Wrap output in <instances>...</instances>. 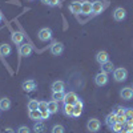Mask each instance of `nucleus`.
Instances as JSON below:
<instances>
[{
    "label": "nucleus",
    "mask_w": 133,
    "mask_h": 133,
    "mask_svg": "<svg viewBox=\"0 0 133 133\" xmlns=\"http://www.w3.org/2000/svg\"><path fill=\"white\" fill-rule=\"evenodd\" d=\"M113 79H115V81H117V83H123V81H125L127 79H128V71L125 69V68H116L115 71H113Z\"/></svg>",
    "instance_id": "nucleus-1"
},
{
    "label": "nucleus",
    "mask_w": 133,
    "mask_h": 133,
    "mask_svg": "<svg viewBox=\"0 0 133 133\" xmlns=\"http://www.w3.org/2000/svg\"><path fill=\"white\" fill-rule=\"evenodd\" d=\"M87 128H88L89 132L96 133V132L100 130V128H101V123H100L98 118H95V117L89 118V120H88V123H87Z\"/></svg>",
    "instance_id": "nucleus-2"
},
{
    "label": "nucleus",
    "mask_w": 133,
    "mask_h": 133,
    "mask_svg": "<svg viewBox=\"0 0 133 133\" xmlns=\"http://www.w3.org/2000/svg\"><path fill=\"white\" fill-rule=\"evenodd\" d=\"M108 80H109V77H108V75L104 73V72H100V73H97V75L95 76V83H96L97 87H104V85H107V84H108Z\"/></svg>",
    "instance_id": "nucleus-3"
},
{
    "label": "nucleus",
    "mask_w": 133,
    "mask_h": 133,
    "mask_svg": "<svg viewBox=\"0 0 133 133\" xmlns=\"http://www.w3.org/2000/svg\"><path fill=\"white\" fill-rule=\"evenodd\" d=\"M37 37L40 41H48L52 39V31L49 28H41L37 33Z\"/></svg>",
    "instance_id": "nucleus-4"
},
{
    "label": "nucleus",
    "mask_w": 133,
    "mask_h": 133,
    "mask_svg": "<svg viewBox=\"0 0 133 133\" xmlns=\"http://www.w3.org/2000/svg\"><path fill=\"white\" fill-rule=\"evenodd\" d=\"M63 52H64V45H63V43L55 41L52 45H51V53L53 55V56H60Z\"/></svg>",
    "instance_id": "nucleus-5"
},
{
    "label": "nucleus",
    "mask_w": 133,
    "mask_h": 133,
    "mask_svg": "<svg viewBox=\"0 0 133 133\" xmlns=\"http://www.w3.org/2000/svg\"><path fill=\"white\" fill-rule=\"evenodd\" d=\"M79 97H77V95L75 93V92H68V93H65V96H64V104H71V105H75L77 101H79Z\"/></svg>",
    "instance_id": "nucleus-6"
},
{
    "label": "nucleus",
    "mask_w": 133,
    "mask_h": 133,
    "mask_svg": "<svg viewBox=\"0 0 133 133\" xmlns=\"http://www.w3.org/2000/svg\"><path fill=\"white\" fill-rule=\"evenodd\" d=\"M125 17H127V11H125L123 7H117V8L113 11V19H115L116 21H123Z\"/></svg>",
    "instance_id": "nucleus-7"
},
{
    "label": "nucleus",
    "mask_w": 133,
    "mask_h": 133,
    "mask_svg": "<svg viewBox=\"0 0 133 133\" xmlns=\"http://www.w3.org/2000/svg\"><path fill=\"white\" fill-rule=\"evenodd\" d=\"M96 61L101 65V64H104V63H107V61H109V55H108V52L107 51H98L97 53H96Z\"/></svg>",
    "instance_id": "nucleus-8"
},
{
    "label": "nucleus",
    "mask_w": 133,
    "mask_h": 133,
    "mask_svg": "<svg viewBox=\"0 0 133 133\" xmlns=\"http://www.w3.org/2000/svg\"><path fill=\"white\" fill-rule=\"evenodd\" d=\"M120 96L124 100H132L133 98V88H130V87L123 88V89L120 91Z\"/></svg>",
    "instance_id": "nucleus-9"
},
{
    "label": "nucleus",
    "mask_w": 133,
    "mask_h": 133,
    "mask_svg": "<svg viewBox=\"0 0 133 133\" xmlns=\"http://www.w3.org/2000/svg\"><path fill=\"white\" fill-rule=\"evenodd\" d=\"M32 51H33L32 45H31V44H28V43H25V44H23V45H20V51H19V52H20L21 56L28 57V56H31Z\"/></svg>",
    "instance_id": "nucleus-10"
},
{
    "label": "nucleus",
    "mask_w": 133,
    "mask_h": 133,
    "mask_svg": "<svg viewBox=\"0 0 133 133\" xmlns=\"http://www.w3.org/2000/svg\"><path fill=\"white\" fill-rule=\"evenodd\" d=\"M104 11V4L100 0H96V2L92 3V15H98Z\"/></svg>",
    "instance_id": "nucleus-11"
},
{
    "label": "nucleus",
    "mask_w": 133,
    "mask_h": 133,
    "mask_svg": "<svg viewBox=\"0 0 133 133\" xmlns=\"http://www.w3.org/2000/svg\"><path fill=\"white\" fill-rule=\"evenodd\" d=\"M69 11L73 15L81 14V3H80V0H75V2H72L69 4Z\"/></svg>",
    "instance_id": "nucleus-12"
},
{
    "label": "nucleus",
    "mask_w": 133,
    "mask_h": 133,
    "mask_svg": "<svg viewBox=\"0 0 133 133\" xmlns=\"http://www.w3.org/2000/svg\"><path fill=\"white\" fill-rule=\"evenodd\" d=\"M92 14V3L85 0V2L81 3V15H91Z\"/></svg>",
    "instance_id": "nucleus-13"
},
{
    "label": "nucleus",
    "mask_w": 133,
    "mask_h": 133,
    "mask_svg": "<svg viewBox=\"0 0 133 133\" xmlns=\"http://www.w3.org/2000/svg\"><path fill=\"white\" fill-rule=\"evenodd\" d=\"M21 87H23V89L25 92H33V91L36 89V83L33 81V80H25Z\"/></svg>",
    "instance_id": "nucleus-14"
},
{
    "label": "nucleus",
    "mask_w": 133,
    "mask_h": 133,
    "mask_svg": "<svg viewBox=\"0 0 133 133\" xmlns=\"http://www.w3.org/2000/svg\"><path fill=\"white\" fill-rule=\"evenodd\" d=\"M101 72H104V73H112L113 71H115V65H113V63L112 61H107V63H104V64H101Z\"/></svg>",
    "instance_id": "nucleus-15"
},
{
    "label": "nucleus",
    "mask_w": 133,
    "mask_h": 133,
    "mask_svg": "<svg viewBox=\"0 0 133 133\" xmlns=\"http://www.w3.org/2000/svg\"><path fill=\"white\" fill-rule=\"evenodd\" d=\"M83 101L79 100L75 105H73V117H80L81 113H83Z\"/></svg>",
    "instance_id": "nucleus-16"
},
{
    "label": "nucleus",
    "mask_w": 133,
    "mask_h": 133,
    "mask_svg": "<svg viewBox=\"0 0 133 133\" xmlns=\"http://www.w3.org/2000/svg\"><path fill=\"white\" fill-rule=\"evenodd\" d=\"M11 39H12V41L15 43V44H21L23 43V40H24V35L21 32H19V31H16V32H12V35H11Z\"/></svg>",
    "instance_id": "nucleus-17"
},
{
    "label": "nucleus",
    "mask_w": 133,
    "mask_h": 133,
    "mask_svg": "<svg viewBox=\"0 0 133 133\" xmlns=\"http://www.w3.org/2000/svg\"><path fill=\"white\" fill-rule=\"evenodd\" d=\"M52 92H64V89H65V84H64V81H61V80H57V81H55L53 84H52Z\"/></svg>",
    "instance_id": "nucleus-18"
},
{
    "label": "nucleus",
    "mask_w": 133,
    "mask_h": 133,
    "mask_svg": "<svg viewBox=\"0 0 133 133\" xmlns=\"http://www.w3.org/2000/svg\"><path fill=\"white\" fill-rule=\"evenodd\" d=\"M11 52H12V48H11L9 44L5 43V44L0 45V55H2V56H9Z\"/></svg>",
    "instance_id": "nucleus-19"
},
{
    "label": "nucleus",
    "mask_w": 133,
    "mask_h": 133,
    "mask_svg": "<svg viewBox=\"0 0 133 133\" xmlns=\"http://www.w3.org/2000/svg\"><path fill=\"white\" fill-rule=\"evenodd\" d=\"M28 117L33 121H40L41 120V112L39 109H35V110H29L28 112Z\"/></svg>",
    "instance_id": "nucleus-20"
},
{
    "label": "nucleus",
    "mask_w": 133,
    "mask_h": 133,
    "mask_svg": "<svg viewBox=\"0 0 133 133\" xmlns=\"http://www.w3.org/2000/svg\"><path fill=\"white\" fill-rule=\"evenodd\" d=\"M11 109V100L7 97L0 98V110H8Z\"/></svg>",
    "instance_id": "nucleus-21"
},
{
    "label": "nucleus",
    "mask_w": 133,
    "mask_h": 133,
    "mask_svg": "<svg viewBox=\"0 0 133 133\" xmlns=\"http://www.w3.org/2000/svg\"><path fill=\"white\" fill-rule=\"evenodd\" d=\"M116 117H117V116H116V113H115V112L109 113V115L105 117V124H107V125L110 128V127H112V125L116 123Z\"/></svg>",
    "instance_id": "nucleus-22"
},
{
    "label": "nucleus",
    "mask_w": 133,
    "mask_h": 133,
    "mask_svg": "<svg viewBox=\"0 0 133 133\" xmlns=\"http://www.w3.org/2000/svg\"><path fill=\"white\" fill-rule=\"evenodd\" d=\"M48 110H49V113H51V115L56 113L57 110H59V103H57V101H55V100L49 101V103H48Z\"/></svg>",
    "instance_id": "nucleus-23"
},
{
    "label": "nucleus",
    "mask_w": 133,
    "mask_h": 133,
    "mask_svg": "<svg viewBox=\"0 0 133 133\" xmlns=\"http://www.w3.org/2000/svg\"><path fill=\"white\" fill-rule=\"evenodd\" d=\"M45 125H44L43 123H40V121H36V124L33 125V130H35V133H45Z\"/></svg>",
    "instance_id": "nucleus-24"
},
{
    "label": "nucleus",
    "mask_w": 133,
    "mask_h": 133,
    "mask_svg": "<svg viewBox=\"0 0 133 133\" xmlns=\"http://www.w3.org/2000/svg\"><path fill=\"white\" fill-rule=\"evenodd\" d=\"M63 112H64V115H65V116L72 117V116H73V105H71V104H64Z\"/></svg>",
    "instance_id": "nucleus-25"
},
{
    "label": "nucleus",
    "mask_w": 133,
    "mask_h": 133,
    "mask_svg": "<svg viewBox=\"0 0 133 133\" xmlns=\"http://www.w3.org/2000/svg\"><path fill=\"white\" fill-rule=\"evenodd\" d=\"M64 96H65V93L64 92H53L52 93V100H55V101H63L64 100Z\"/></svg>",
    "instance_id": "nucleus-26"
},
{
    "label": "nucleus",
    "mask_w": 133,
    "mask_h": 133,
    "mask_svg": "<svg viewBox=\"0 0 133 133\" xmlns=\"http://www.w3.org/2000/svg\"><path fill=\"white\" fill-rule=\"evenodd\" d=\"M64 132H65V129L61 124H55L51 129V133H64Z\"/></svg>",
    "instance_id": "nucleus-27"
},
{
    "label": "nucleus",
    "mask_w": 133,
    "mask_h": 133,
    "mask_svg": "<svg viewBox=\"0 0 133 133\" xmlns=\"http://www.w3.org/2000/svg\"><path fill=\"white\" fill-rule=\"evenodd\" d=\"M113 112L116 113V116H125V108L124 107H120V105H116Z\"/></svg>",
    "instance_id": "nucleus-28"
},
{
    "label": "nucleus",
    "mask_w": 133,
    "mask_h": 133,
    "mask_svg": "<svg viewBox=\"0 0 133 133\" xmlns=\"http://www.w3.org/2000/svg\"><path fill=\"white\" fill-rule=\"evenodd\" d=\"M28 109L29 110L39 109V101H37V100H29V101H28Z\"/></svg>",
    "instance_id": "nucleus-29"
},
{
    "label": "nucleus",
    "mask_w": 133,
    "mask_h": 133,
    "mask_svg": "<svg viewBox=\"0 0 133 133\" xmlns=\"http://www.w3.org/2000/svg\"><path fill=\"white\" fill-rule=\"evenodd\" d=\"M110 129H112V132H115V133H118L121 129H123V124H120V123H115L112 127H110Z\"/></svg>",
    "instance_id": "nucleus-30"
},
{
    "label": "nucleus",
    "mask_w": 133,
    "mask_h": 133,
    "mask_svg": "<svg viewBox=\"0 0 133 133\" xmlns=\"http://www.w3.org/2000/svg\"><path fill=\"white\" fill-rule=\"evenodd\" d=\"M39 110H40V112L48 110V103L47 101H39Z\"/></svg>",
    "instance_id": "nucleus-31"
},
{
    "label": "nucleus",
    "mask_w": 133,
    "mask_h": 133,
    "mask_svg": "<svg viewBox=\"0 0 133 133\" xmlns=\"http://www.w3.org/2000/svg\"><path fill=\"white\" fill-rule=\"evenodd\" d=\"M17 133H31V129H29L28 127L23 125V127H20V128L17 129Z\"/></svg>",
    "instance_id": "nucleus-32"
},
{
    "label": "nucleus",
    "mask_w": 133,
    "mask_h": 133,
    "mask_svg": "<svg viewBox=\"0 0 133 133\" xmlns=\"http://www.w3.org/2000/svg\"><path fill=\"white\" fill-rule=\"evenodd\" d=\"M116 123H120V124L124 125V124L127 123V117H125V116H117V117H116Z\"/></svg>",
    "instance_id": "nucleus-33"
},
{
    "label": "nucleus",
    "mask_w": 133,
    "mask_h": 133,
    "mask_svg": "<svg viewBox=\"0 0 133 133\" xmlns=\"http://www.w3.org/2000/svg\"><path fill=\"white\" fill-rule=\"evenodd\" d=\"M125 117H133V108H125Z\"/></svg>",
    "instance_id": "nucleus-34"
},
{
    "label": "nucleus",
    "mask_w": 133,
    "mask_h": 133,
    "mask_svg": "<svg viewBox=\"0 0 133 133\" xmlns=\"http://www.w3.org/2000/svg\"><path fill=\"white\" fill-rule=\"evenodd\" d=\"M51 113H49V110H44V112H41V120H47L49 118Z\"/></svg>",
    "instance_id": "nucleus-35"
},
{
    "label": "nucleus",
    "mask_w": 133,
    "mask_h": 133,
    "mask_svg": "<svg viewBox=\"0 0 133 133\" xmlns=\"http://www.w3.org/2000/svg\"><path fill=\"white\" fill-rule=\"evenodd\" d=\"M59 3H60V0H51L49 5L51 7H56V5H59Z\"/></svg>",
    "instance_id": "nucleus-36"
},
{
    "label": "nucleus",
    "mask_w": 133,
    "mask_h": 133,
    "mask_svg": "<svg viewBox=\"0 0 133 133\" xmlns=\"http://www.w3.org/2000/svg\"><path fill=\"white\" fill-rule=\"evenodd\" d=\"M2 133H15V130L12 128H5V129L2 130Z\"/></svg>",
    "instance_id": "nucleus-37"
},
{
    "label": "nucleus",
    "mask_w": 133,
    "mask_h": 133,
    "mask_svg": "<svg viewBox=\"0 0 133 133\" xmlns=\"http://www.w3.org/2000/svg\"><path fill=\"white\" fill-rule=\"evenodd\" d=\"M127 125H133V117H129V118H127V123H125Z\"/></svg>",
    "instance_id": "nucleus-38"
},
{
    "label": "nucleus",
    "mask_w": 133,
    "mask_h": 133,
    "mask_svg": "<svg viewBox=\"0 0 133 133\" xmlns=\"http://www.w3.org/2000/svg\"><path fill=\"white\" fill-rule=\"evenodd\" d=\"M127 129L129 130V133H133V125H127Z\"/></svg>",
    "instance_id": "nucleus-39"
},
{
    "label": "nucleus",
    "mask_w": 133,
    "mask_h": 133,
    "mask_svg": "<svg viewBox=\"0 0 133 133\" xmlns=\"http://www.w3.org/2000/svg\"><path fill=\"white\" fill-rule=\"evenodd\" d=\"M118 133H129V130H128L127 128H123V129H121V130H120Z\"/></svg>",
    "instance_id": "nucleus-40"
},
{
    "label": "nucleus",
    "mask_w": 133,
    "mask_h": 133,
    "mask_svg": "<svg viewBox=\"0 0 133 133\" xmlns=\"http://www.w3.org/2000/svg\"><path fill=\"white\" fill-rule=\"evenodd\" d=\"M49 2H51V0H41V3L45 4V5H49Z\"/></svg>",
    "instance_id": "nucleus-41"
},
{
    "label": "nucleus",
    "mask_w": 133,
    "mask_h": 133,
    "mask_svg": "<svg viewBox=\"0 0 133 133\" xmlns=\"http://www.w3.org/2000/svg\"><path fill=\"white\" fill-rule=\"evenodd\" d=\"M2 20H3V14L0 12V21H2Z\"/></svg>",
    "instance_id": "nucleus-42"
},
{
    "label": "nucleus",
    "mask_w": 133,
    "mask_h": 133,
    "mask_svg": "<svg viewBox=\"0 0 133 133\" xmlns=\"http://www.w3.org/2000/svg\"><path fill=\"white\" fill-rule=\"evenodd\" d=\"M29 2H32V0H29Z\"/></svg>",
    "instance_id": "nucleus-43"
}]
</instances>
